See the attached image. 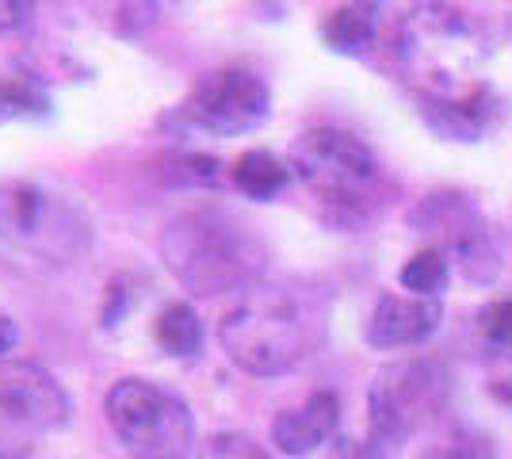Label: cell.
<instances>
[{"mask_svg": "<svg viewBox=\"0 0 512 459\" xmlns=\"http://www.w3.org/2000/svg\"><path fill=\"white\" fill-rule=\"evenodd\" d=\"M394 54L417 104H455L490 88V35L455 0L413 4L398 23Z\"/></svg>", "mask_w": 512, "mask_h": 459, "instance_id": "1", "label": "cell"}, {"mask_svg": "<svg viewBox=\"0 0 512 459\" xmlns=\"http://www.w3.org/2000/svg\"><path fill=\"white\" fill-rule=\"evenodd\" d=\"M96 226L85 203L54 184L0 180V268L20 280H50L88 257Z\"/></svg>", "mask_w": 512, "mask_h": 459, "instance_id": "2", "label": "cell"}, {"mask_svg": "<svg viewBox=\"0 0 512 459\" xmlns=\"http://www.w3.org/2000/svg\"><path fill=\"white\" fill-rule=\"evenodd\" d=\"M157 253L172 280L199 299L249 291L268 268V249L253 226L218 207L176 211L157 234Z\"/></svg>", "mask_w": 512, "mask_h": 459, "instance_id": "3", "label": "cell"}, {"mask_svg": "<svg viewBox=\"0 0 512 459\" xmlns=\"http://www.w3.org/2000/svg\"><path fill=\"white\" fill-rule=\"evenodd\" d=\"M329 333V310L302 291L249 287V295L226 310L218 341L226 356L249 375H283L321 349Z\"/></svg>", "mask_w": 512, "mask_h": 459, "instance_id": "4", "label": "cell"}, {"mask_svg": "<svg viewBox=\"0 0 512 459\" xmlns=\"http://www.w3.org/2000/svg\"><path fill=\"white\" fill-rule=\"evenodd\" d=\"M291 173L325 207V219L363 226L383 211L394 184L375 150L341 127H310L291 142Z\"/></svg>", "mask_w": 512, "mask_h": 459, "instance_id": "5", "label": "cell"}, {"mask_svg": "<svg viewBox=\"0 0 512 459\" xmlns=\"http://www.w3.org/2000/svg\"><path fill=\"white\" fill-rule=\"evenodd\" d=\"M272 119V88L249 66H222L203 73L188 96L157 119L172 138H237Z\"/></svg>", "mask_w": 512, "mask_h": 459, "instance_id": "6", "label": "cell"}, {"mask_svg": "<svg viewBox=\"0 0 512 459\" xmlns=\"http://www.w3.org/2000/svg\"><path fill=\"white\" fill-rule=\"evenodd\" d=\"M107 421L134 459H192L195 417L150 379H119L107 391Z\"/></svg>", "mask_w": 512, "mask_h": 459, "instance_id": "7", "label": "cell"}, {"mask_svg": "<svg viewBox=\"0 0 512 459\" xmlns=\"http://www.w3.org/2000/svg\"><path fill=\"white\" fill-rule=\"evenodd\" d=\"M69 421V394L43 364L0 360V459H27Z\"/></svg>", "mask_w": 512, "mask_h": 459, "instance_id": "8", "label": "cell"}, {"mask_svg": "<svg viewBox=\"0 0 512 459\" xmlns=\"http://www.w3.org/2000/svg\"><path fill=\"white\" fill-rule=\"evenodd\" d=\"M409 226L421 230L425 238L436 241V249L459 264V272L470 284H493L501 272V241L493 222L482 215V207L459 192V188H440L428 192L413 211Z\"/></svg>", "mask_w": 512, "mask_h": 459, "instance_id": "9", "label": "cell"}, {"mask_svg": "<svg viewBox=\"0 0 512 459\" xmlns=\"http://www.w3.org/2000/svg\"><path fill=\"white\" fill-rule=\"evenodd\" d=\"M440 391L444 383L425 360L383 368L367 391V440L390 456L440 410Z\"/></svg>", "mask_w": 512, "mask_h": 459, "instance_id": "10", "label": "cell"}, {"mask_svg": "<svg viewBox=\"0 0 512 459\" xmlns=\"http://www.w3.org/2000/svg\"><path fill=\"white\" fill-rule=\"evenodd\" d=\"M444 322L440 299H421V295H383L371 322H367V345L371 349H413L425 345L428 337Z\"/></svg>", "mask_w": 512, "mask_h": 459, "instance_id": "11", "label": "cell"}, {"mask_svg": "<svg viewBox=\"0 0 512 459\" xmlns=\"http://www.w3.org/2000/svg\"><path fill=\"white\" fill-rule=\"evenodd\" d=\"M337 425H341L337 394L318 391L310 394L299 410H283L272 421V444L283 456H310V452H318L321 444H329L337 437Z\"/></svg>", "mask_w": 512, "mask_h": 459, "instance_id": "12", "label": "cell"}, {"mask_svg": "<svg viewBox=\"0 0 512 459\" xmlns=\"http://www.w3.org/2000/svg\"><path fill=\"white\" fill-rule=\"evenodd\" d=\"M379 39V8L371 0H341L321 20V43L344 58H363Z\"/></svg>", "mask_w": 512, "mask_h": 459, "instance_id": "13", "label": "cell"}, {"mask_svg": "<svg viewBox=\"0 0 512 459\" xmlns=\"http://www.w3.org/2000/svg\"><path fill=\"white\" fill-rule=\"evenodd\" d=\"M291 161L276 157L272 150H245L230 165V184H234L241 196L256 199V203H268L276 199L283 188H291Z\"/></svg>", "mask_w": 512, "mask_h": 459, "instance_id": "14", "label": "cell"}, {"mask_svg": "<svg viewBox=\"0 0 512 459\" xmlns=\"http://www.w3.org/2000/svg\"><path fill=\"white\" fill-rule=\"evenodd\" d=\"M153 341L161 345V352H169L176 360H192L203 352V322L195 314L192 303H169L157 322H153Z\"/></svg>", "mask_w": 512, "mask_h": 459, "instance_id": "15", "label": "cell"}, {"mask_svg": "<svg viewBox=\"0 0 512 459\" xmlns=\"http://www.w3.org/2000/svg\"><path fill=\"white\" fill-rule=\"evenodd\" d=\"M107 35L134 43L157 23V0H81Z\"/></svg>", "mask_w": 512, "mask_h": 459, "instance_id": "16", "label": "cell"}, {"mask_svg": "<svg viewBox=\"0 0 512 459\" xmlns=\"http://www.w3.org/2000/svg\"><path fill=\"white\" fill-rule=\"evenodd\" d=\"M50 92H46L35 77H23V73H8L0 77V127L8 123H39L50 119Z\"/></svg>", "mask_w": 512, "mask_h": 459, "instance_id": "17", "label": "cell"}, {"mask_svg": "<svg viewBox=\"0 0 512 459\" xmlns=\"http://www.w3.org/2000/svg\"><path fill=\"white\" fill-rule=\"evenodd\" d=\"M161 176L169 184H176V188H199V192H207V188H222L230 180V169L218 157H211V153L180 150V153H169L161 161Z\"/></svg>", "mask_w": 512, "mask_h": 459, "instance_id": "18", "label": "cell"}, {"mask_svg": "<svg viewBox=\"0 0 512 459\" xmlns=\"http://www.w3.org/2000/svg\"><path fill=\"white\" fill-rule=\"evenodd\" d=\"M398 280H402V287H406L409 295H421V299H440V291H444V287H448V280H451L448 257H444L436 245H428V249L413 253V257L402 264Z\"/></svg>", "mask_w": 512, "mask_h": 459, "instance_id": "19", "label": "cell"}, {"mask_svg": "<svg viewBox=\"0 0 512 459\" xmlns=\"http://www.w3.org/2000/svg\"><path fill=\"white\" fill-rule=\"evenodd\" d=\"M478 341L490 352V360L512 368V299L490 303L478 314Z\"/></svg>", "mask_w": 512, "mask_h": 459, "instance_id": "20", "label": "cell"}, {"mask_svg": "<svg viewBox=\"0 0 512 459\" xmlns=\"http://www.w3.org/2000/svg\"><path fill=\"white\" fill-rule=\"evenodd\" d=\"M203 459H268L264 448L245 433H214L203 448Z\"/></svg>", "mask_w": 512, "mask_h": 459, "instance_id": "21", "label": "cell"}, {"mask_svg": "<svg viewBox=\"0 0 512 459\" xmlns=\"http://www.w3.org/2000/svg\"><path fill=\"white\" fill-rule=\"evenodd\" d=\"M35 16V0H0V39L20 35Z\"/></svg>", "mask_w": 512, "mask_h": 459, "instance_id": "22", "label": "cell"}, {"mask_svg": "<svg viewBox=\"0 0 512 459\" xmlns=\"http://www.w3.org/2000/svg\"><path fill=\"white\" fill-rule=\"evenodd\" d=\"M329 459H390L379 448V444H371V440L363 437H337V444H333V452H329Z\"/></svg>", "mask_w": 512, "mask_h": 459, "instance_id": "23", "label": "cell"}, {"mask_svg": "<svg viewBox=\"0 0 512 459\" xmlns=\"http://www.w3.org/2000/svg\"><path fill=\"white\" fill-rule=\"evenodd\" d=\"M123 284H127V276H115L111 287H107V299H111V303H107L104 314H100V318H104V326H115V322H119V314H123V306H127V291H123Z\"/></svg>", "mask_w": 512, "mask_h": 459, "instance_id": "24", "label": "cell"}, {"mask_svg": "<svg viewBox=\"0 0 512 459\" xmlns=\"http://www.w3.org/2000/svg\"><path fill=\"white\" fill-rule=\"evenodd\" d=\"M425 459H490L482 444H451V448H436Z\"/></svg>", "mask_w": 512, "mask_h": 459, "instance_id": "25", "label": "cell"}, {"mask_svg": "<svg viewBox=\"0 0 512 459\" xmlns=\"http://www.w3.org/2000/svg\"><path fill=\"white\" fill-rule=\"evenodd\" d=\"M16 345H20V326H16L8 314H0V360H4V356H12Z\"/></svg>", "mask_w": 512, "mask_h": 459, "instance_id": "26", "label": "cell"}, {"mask_svg": "<svg viewBox=\"0 0 512 459\" xmlns=\"http://www.w3.org/2000/svg\"><path fill=\"white\" fill-rule=\"evenodd\" d=\"M509 39H512V16H509Z\"/></svg>", "mask_w": 512, "mask_h": 459, "instance_id": "27", "label": "cell"}]
</instances>
